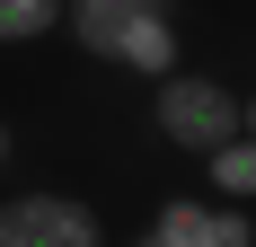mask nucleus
I'll return each mask as SVG.
<instances>
[{"mask_svg":"<svg viewBox=\"0 0 256 247\" xmlns=\"http://www.w3.org/2000/svg\"><path fill=\"white\" fill-rule=\"evenodd\" d=\"M204 168H212V194L221 203H248L256 194V132H230L221 150H204Z\"/></svg>","mask_w":256,"mask_h":247,"instance_id":"nucleus-6","label":"nucleus"},{"mask_svg":"<svg viewBox=\"0 0 256 247\" xmlns=\"http://www.w3.org/2000/svg\"><path fill=\"white\" fill-rule=\"evenodd\" d=\"M150 238H159V247H256V221H248V203H212V194H159Z\"/></svg>","mask_w":256,"mask_h":247,"instance_id":"nucleus-3","label":"nucleus"},{"mask_svg":"<svg viewBox=\"0 0 256 247\" xmlns=\"http://www.w3.org/2000/svg\"><path fill=\"white\" fill-rule=\"evenodd\" d=\"M150 124H159V142L168 150H221L230 132H248V98H238L230 80H212V71H168V80H150Z\"/></svg>","mask_w":256,"mask_h":247,"instance_id":"nucleus-1","label":"nucleus"},{"mask_svg":"<svg viewBox=\"0 0 256 247\" xmlns=\"http://www.w3.org/2000/svg\"><path fill=\"white\" fill-rule=\"evenodd\" d=\"M9 150H18V132H9V115H0V168H9Z\"/></svg>","mask_w":256,"mask_h":247,"instance_id":"nucleus-8","label":"nucleus"},{"mask_svg":"<svg viewBox=\"0 0 256 247\" xmlns=\"http://www.w3.org/2000/svg\"><path fill=\"white\" fill-rule=\"evenodd\" d=\"M0 247H106V221L80 194H0Z\"/></svg>","mask_w":256,"mask_h":247,"instance_id":"nucleus-2","label":"nucleus"},{"mask_svg":"<svg viewBox=\"0 0 256 247\" xmlns=\"http://www.w3.org/2000/svg\"><path fill=\"white\" fill-rule=\"evenodd\" d=\"M62 36V0H0V44H36Z\"/></svg>","mask_w":256,"mask_h":247,"instance_id":"nucleus-7","label":"nucleus"},{"mask_svg":"<svg viewBox=\"0 0 256 247\" xmlns=\"http://www.w3.org/2000/svg\"><path fill=\"white\" fill-rule=\"evenodd\" d=\"M132 247H159V238H150V230H142V238H132Z\"/></svg>","mask_w":256,"mask_h":247,"instance_id":"nucleus-9","label":"nucleus"},{"mask_svg":"<svg viewBox=\"0 0 256 247\" xmlns=\"http://www.w3.org/2000/svg\"><path fill=\"white\" fill-rule=\"evenodd\" d=\"M132 18H177V0H62V36H71L88 62H106Z\"/></svg>","mask_w":256,"mask_h":247,"instance_id":"nucleus-4","label":"nucleus"},{"mask_svg":"<svg viewBox=\"0 0 256 247\" xmlns=\"http://www.w3.org/2000/svg\"><path fill=\"white\" fill-rule=\"evenodd\" d=\"M177 18H132L124 36H115V53H106V62H115V71H142V80H168L177 71Z\"/></svg>","mask_w":256,"mask_h":247,"instance_id":"nucleus-5","label":"nucleus"}]
</instances>
